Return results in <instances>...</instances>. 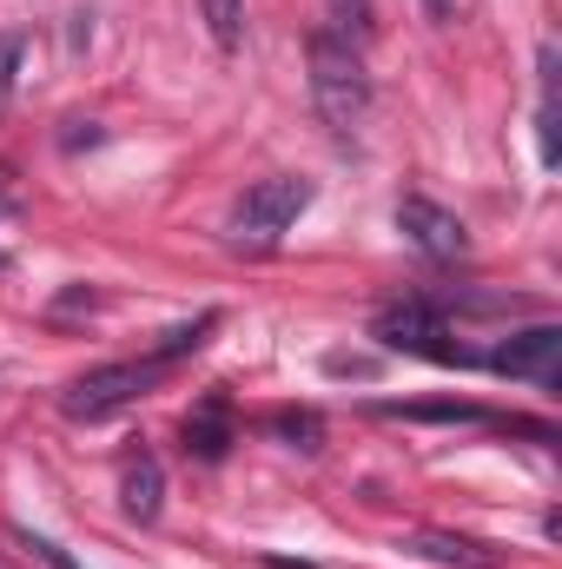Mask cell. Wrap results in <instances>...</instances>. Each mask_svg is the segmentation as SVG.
<instances>
[{
	"label": "cell",
	"instance_id": "cell-3",
	"mask_svg": "<svg viewBox=\"0 0 562 569\" xmlns=\"http://www.w3.org/2000/svg\"><path fill=\"white\" fill-rule=\"evenodd\" d=\"M159 358H127V365H100V371H87V378H73L67 391H60V411L67 418H113L120 405H133L140 391H152L159 385Z\"/></svg>",
	"mask_w": 562,
	"mask_h": 569
},
{
	"label": "cell",
	"instance_id": "cell-12",
	"mask_svg": "<svg viewBox=\"0 0 562 569\" xmlns=\"http://www.w3.org/2000/svg\"><path fill=\"white\" fill-rule=\"evenodd\" d=\"M199 13H205V27H212L219 53H232V47H239V33H245V0H199Z\"/></svg>",
	"mask_w": 562,
	"mask_h": 569
},
{
	"label": "cell",
	"instance_id": "cell-4",
	"mask_svg": "<svg viewBox=\"0 0 562 569\" xmlns=\"http://www.w3.org/2000/svg\"><path fill=\"white\" fill-rule=\"evenodd\" d=\"M304 206H311V179L272 172V179H259V186L239 199V232H252V239H279Z\"/></svg>",
	"mask_w": 562,
	"mask_h": 569
},
{
	"label": "cell",
	"instance_id": "cell-9",
	"mask_svg": "<svg viewBox=\"0 0 562 569\" xmlns=\"http://www.w3.org/2000/svg\"><path fill=\"white\" fill-rule=\"evenodd\" d=\"M159 503H165V470H159V457H133L127 477H120V510H127L133 523H152Z\"/></svg>",
	"mask_w": 562,
	"mask_h": 569
},
{
	"label": "cell",
	"instance_id": "cell-17",
	"mask_svg": "<svg viewBox=\"0 0 562 569\" xmlns=\"http://www.w3.org/2000/svg\"><path fill=\"white\" fill-rule=\"evenodd\" d=\"M13 67H20V40L7 33V40H0V100L13 93Z\"/></svg>",
	"mask_w": 562,
	"mask_h": 569
},
{
	"label": "cell",
	"instance_id": "cell-7",
	"mask_svg": "<svg viewBox=\"0 0 562 569\" xmlns=\"http://www.w3.org/2000/svg\"><path fill=\"white\" fill-rule=\"evenodd\" d=\"M185 450H192L199 463H219V457L232 450V405H225V391H212L205 405H192V418H185Z\"/></svg>",
	"mask_w": 562,
	"mask_h": 569
},
{
	"label": "cell",
	"instance_id": "cell-6",
	"mask_svg": "<svg viewBox=\"0 0 562 569\" xmlns=\"http://www.w3.org/2000/svg\"><path fill=\"white\" fill-rule=\"evenodd\" d=\"M398 232L418 246V252H430V259H463L470 252V232H463V219L450 212V206H436V199H398Z\"/></svg>",
	"mask_w": 562,
	"mask_h": 569
},
{
	"label": "cell",
	"instance_id": "cell-18",
	"mask_svg": "<svg viewBox=\"0 0 562 569\" xmlns=\"http://www.w3.org/2000/svg\"><path fill=\"white\" fill-rule=\"evenodd\" d=\"M423 13H430V20L443 27V20H456V0H423Z\"/></svg>",
	"mask_w": 562,
	"mask_h": 569
},
{
	"label": "cell",
	"instance_id": "cell-2",
	"mask_svg": "<svg viewBox=\"0 0 562 569\" xmlns=\"http://www.w3.org/2000/svg\"><path fill=\"white\" fill-rule=\"evenodd\" d=\"M371 338H378L384 351H411V358H430V365H476V358L450 338V325H443L423 298L384 305V311L371 318Z\"/></svg>",
	"mask_w": 562,
	"mask_h": 569
},
{
	"label": "cell",
	"instance_id": "cell-11",
	"mask_svg": "<svg viewBox=\"0 0 562 569\" xmlns=\"http://www.w3.org/2000/svg\"><path fill=\"white\" fill-rule=\"evenodd\" d=\"M212 331H219V311H199L192 325H172V331H165V338L152 345V358H159V365H172V358H185V351H199V345H205Z\"/></svg>",
	"mask_w": 562,
	"mask_h": 569
},
{
	"label": "cell",
	"instance_id": "cell-5",
	"mask_svg": "<svg viewBox=\"0 0 562 569\" xmlns=\"http://www.w3.org/2000/svg\"><path fill=\"white\" fill-rule=\"evenodd\" d=\"M556 358H562V325H530V331L503 338L483 365H490L496 378H530V385L556 391Z\"/></svg>",
	"mask_w": 562,
	"mask_h": 569
},
{
	"label": "cell",
	"instance_id": "cell-1",
	"mask_svg": "<svg viewBox=\"0 0 562 569\" xmlns=\"http://www.w3.org/2000/svg\"><path fill=\"white\" fill-rule=\"evenodd\" d=\"M311 107L338 140H351L364 127V113H371V73H364L358 47L344 33H331V27L311 33Z\"/></svg>",
	"mask_w": 562,
	"mask_h": 569
},
{
	"label": "cell",
	"instance_id": "cell-19",
	"mask_svg": "<svg viewBox=\"0 0 562 569\" xmlns=\"http://www.w3.org/2000/svg\"><path fill=\"white\" fill-rule=\"evenodd\" d=\"M0 266H7V252H0Z\"/></svg>",
	"mask_w": 562,
	"mask_h": 569
},
{
	"label": "cell",
	"instance_id": "cell-15",
	"mask_svg": "<svg viewBox=\"0 0 562 569\" xmlns=\"http://www.w3.org/2000/svg\"><path fill=\"white\" fill-rule=\"evenodd\" d=\"M331 20H338L344 33H371V13H364V0H331Z\"/></svg>",
	"mask_w": 562,
	"mask_h": 569
},
{
	"label": "cell",
	"instance_id": "cell-14",
	"mask_svg": "<svg viewBox=\"0 0 562 569\" xmlns=\"http://www.w3.org/2000/svg\"><path fill=\"white\" fill-rule=\"evenodd\" d=\"M20 543H27V550H33V557H40L47 569H80L73 557H67V550H60V543H47V537H33V530H20Z\"/></svg>",
	"mask_w": 562,
	"mask_h": 569
},
{
	"label": "cell",
	"instance_id": "cell-10",
	"mask_svg": "<svg viewBox=\"0 0 562 569\" xmlns=\"http://www.w3.org/2000/svg\"><path fill=\"white\" fill-rule=\"evenodd\" d=\"M378 418H411V425H490L483 405L463 398H418V405H378Z\"/></svg>",
	"mask_w": 562,
	"mask_h": 569
},
{
	"label": "cell",
	"instance_id": "cell-8",
	"mask_svg": "<svg viewBox=\"0 0 562 569\" xmlns=\"http://www.w3.org/2000/svg\"><path fill=\"white\" fill-rule=\"evenodd\" d=\"M411 550L430 557V563H450V569H496L503 563V550H490V543H476V537H450V530H418Z\"/></svg>",
	"mask_w": 562,
	"mask_h": 569
},
{
	"label": "cell",
	"instance_id": "cell-16",
	"mask_svg": "<svg viewBox=\"0 0 562 569\" xmlns=\"http://www.w3.org/2000/svg\"><path fill=\"white\" fill-rule=\"evenodd\" d=\"M324 371H331V378H371L378 365H371V358H344V351H338V358H324Z\"/></svg>",
	"mask_w": 562,
	"mask_h": 569
},
{
	"label": "cell",
	"instance_id": "cell-13",
	"mask_svg": "<svg viewBox=\"0 0 562 569\" xmlns=\"http://www.w3.org/2000/svg\"><path fill=\"white\" fill-rule=\"evenodd\" d=\"M272 430H279L284 443H298V450H318V443H324V418H318V411H279Z\"/></svg>",
	"mask_w": 562,
	"mask_h": 569
}]
</instances>
